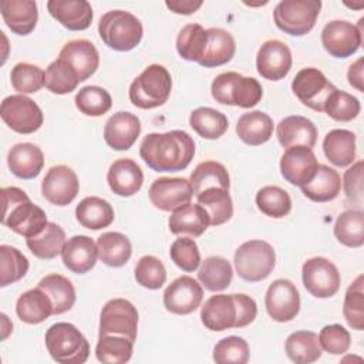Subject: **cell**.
Listing matches in <instances>:
<instances>
[{
  "mask_svg": "<svg viewBox=\"0 0 364 364\" xmlns=\"http://www.w3.org/2000/svg\"><path fill=\"white\" fill-rule=\"evenodd\" d=\"M0 11L6 26L18 36L30 34L38 20L37 3L33 0H3Z\"/></svg>",
  "mask_w": 364,
  "mask_h": 364,
  "instance_id": "83f0119b",
  "label": "cell"
},
{
  "mask_svg": "<svg viewBox=\"0 0 364 364\" xmlns=\"http://www.w3.org/2000/svg\"><path fill=\"white\" fill-rule=\"evenodd\" d=\"M7 165L11 173L20 179H33L38 176L44 166L43 151L31 142H20L10 148Z\"/></svg>",
  "mask_w": 364,
  "mask_h": 364,
  "instance_id": "4316f807",
  "label": "cell"
},
{
  "mask_svg": "<svg viewBox=\"0 0 364 364\" xmlns=\"http://www.w3.org/2000/svg\"><path fill=\"white\" fill-rule=\"evenodd\" d=\"M273 128V119L266 112L250 111L239 117L236 124V134L245 144L257 146L272 138Z\"/></svg>",
  "mask_w": 364,
  "mask_h": 364,
  "instance_id": "1f68e13d",
  "label": "cell"
},
{
  "mask_svg": "<svg viewBox=\"0 0 364 364\" xmlns=\"http://www.w3.org/2000/svg\"><path fill=\"white\" fill-rule=\"evenodd\" d=\"M210 92L216 102L240 108H252L263 97V88L256 78L243 77L235 71L216 75L212 81Z\"/></svg>",
  "mask_w": 364,
  "mask_h": 364,
  "instance_id": "5b68a950",
  "label": "cell"
},
{
  "mask_svg": "<svg viewBox=\"0 0 364 364\" xmlns=\"http://www.w3.org/2000/svg\"><path fill=\"white\" fill-rule=\"evenodd\" d=\"M60 58L67 61L80 75L81 81L90 78L100 65V54L95 46L84 38L68 41L60 51Z\"/></svg>",
  "mask_w": 364,
  "mask_h": 364,
  "instance_id": "d4e9b609",
  "label": "cell"
},
{
  "mask_svg": "<svg viewBox=\"0 0 364 364\" xmlns=\"http://www.w3.org/2000/svg\"><path fill=\"white\" fill-rule=\"evenodd\" d=\"M210 225L208 212L199 203H186L175 209L168 219V226L173 235L200 236Z\"/></svg>",
  "mask_w": 364,
  "mask_h": 364,
  "instance_id": "f1b7e54d",
  "label": "cell"
},
{
  "mask_svg": "<svg viewBox=\"0 0 364 364\" xmlns=\"http://www.w3.org/2000/svg\"><path fill=\"white\" fill-rule=\"evenodd\" d=\"M189 125L192 129L205 139L220 138L229 127L226 115L210 107H199L191 112Z\"/></svg>",
  "mask_w": 364,
  "mask_h": 364,
  "instance_id": "60d3db41",
  "label": "cell"
},
{
  "mask_svg": "<svg viewBox=\"0 0 364 364\" xmlns=\"http://www.w3.org/2000/svg\"><path fill=\"white\" fill-rule=\"evenodd\" d=\"M193 196L199 195L208 188H230V179L225 165L216 161H205L196 165L189 178Z\"/></svg>",
  "mask_w": 364,
  "mask_h": 364,
  "instance_id": "ab89813d",
  "label": "cell"
},
{
  "mask_svg": "<svg viewBox=\"0 0 364 364\" xmlns=\"http://www.w3.org/2000/svg\"><path fill=\"white\" fill-rule=\"evenodd\" d=\"M237 300V328L246 327L256 318L257 306L256 301L243 293H236Z\"/></svg>",
  "mask_w": 364,
  "mask_h": 364,
  "instance_id": "94428289",
  "label": "cell"
},
{
  "mask_svg": "<svg viewBox=\"0 0 364 364\" xmlns=\"http://www.w3.org/2000/svg\"><path fill=\"white\" fill-rule=\"evenodd\" d=\"M203 289L191 276L176 277L164 291V306L173 314H191L202 303Z\"/></svg>",
  "mask_w": 364,
  "mask_h": 364,
  "instance_id": "e0dca14e",
  "label": "cell"
},
{
  "mask_svg": "<svg viewBox=\"0 0 364 364\" xmlns=\"http://www.w3.org/2000/svg\"><path fill=\"white\" fill-rule=\"evenodd\" d=\"M199 282L210 291H222L229 287L233 279V269L228 259L210 256L205 259L198 272Z\"/></svg>",
  "mask_w": 364,
  "mask_h": 364,
  "instance_id": "b9f144b4",
  "label": "cell"
},
{
  "mask_svg": "<svg viewBox=\"0 0 364 364\" xmlns=\"http://www.w3.org/2000/svg\"><path fill=\"white\" fill-rule=\"evenodd\" d=\"M98 34L109 48L115 51H129L141 43L144 28L139 18L132 13L111 10L100 18Z\"/></svg>",
  "mask_w": 364,
  "mask_h": 364,
  "instance_id": "8992f818",
  "label": "cell"
},
{
  "mask_svg": "<svg viewBox=\"0 0 364 364\" xmlns=\"http://www.w3.org/2000/svg\"><path fill=\"white\" fill-rule=\"evenodd\" d=\"M165 6L176 14L189 16L193 14L202 6V0H168L165 1Z\"/></svg>",
  "mask_w": 364,
  "mask_h": 364,
  "instance_id": "6125c7cd",
  "label": "cell"
},
{
  "mask_svg": "<svg viewBox=\"0 0 364 364\" xmlns=\"http://www.w3.org/2000/svg\"><path fill=\"white\" fill-rule=\"evenodd\" d=\"M284 351L286 355L296 364L314 363L323 354L318 336L307 330H299L291 333L284 343Z\"/></svg>",
  "mask_w": 364,
  "mask_h": 364,
  "instance_id": "d590c367",
  "label": "cell"
},
{
  "mask_svg": "<svg viewBox=\"0 0 364 364\" xmlns=\"http://www.w3.org/2000/svg\"><path fill=\"white\" fill-rule=\"evenodd\" d=\"M149 200L151 203L164 212H173L191 202L193 191L191 182L185 178H168L161 176L152 182L149 186Z\"/></svg>",
  "mask_w": 364,
  "mask_h": 364,
  "instance_id": "9a60e30c",
  "label": "cell"
},
{
  "mask_svg": "<svg viewBox=\"0 0 364 364\" xmlns=\"http://www.w3.org/2000/svg\"><path fill=\"white\" fill-rule=\"evenodd\" d=\"M107 182L115 195L129 198L142 188L144 172L134 159L119 158L111 164Z\"/></svg>",
  "mask_w": 364,
  "mask_h": 364,
  "instance_id": "7402d4cb",
  "label": "cell"
},
{
  "mask_svg": "<svg viewBox=\"0 0 364 364\" xmlns=\"http://www.w3.org/2000/svg\"><path fill=\"white\" fill-rule=\"evenodd\" d=\"M47 10L71 31L87 30L92 21V7L87 0H50Z\"/></svg>",
  "mask_w": 364,
  "mask_h": 364,
  "instance_id": "cb8c5ba5",
  "label": "cell"
},
{
  "mask_svg": "<svg viewBox=\"0 0 364 364\" xmlns=\"http://www.w3.org/2000/svg\"><path fill=\"white\" fill-rule=\"evenodd\" d=\"M291 90L303 105L317 112H324V105L336 87L318 68L306 67L293 78Z\"/></svg>",
  "mask_w": 364,
  "mask_h": 364,
  "instance_id": "7c38bea8",
  "label": "cell"
},
{
  "mask_svg": "<svg viewBox=\"0 0 364 364\" xmlns=\"http://www.w3.org/2000/svg\"><path fill=\"white\" fill-rule=\"evenodd\" d=\"M142 161L155 172L183 171L195 155L193 138L181 129L148 134L141 146Z\"/></svg>",
  "mask_w": 364,
  "mask_h": 364,
  "instance_id": "6da1fadb",
  "label": "cell"
},
{
  "mask_svg": "<svg viewBox=\"0 0 364 364\" xmlns=\"http://www.w3.org/2000/svg\"><path fill=\"white\" fill-rule=\"evenodd\" d=\"M134 351V341L122 336H98L95 355L105 364H124L129 361Z\"/></svg>",
  "mask_w": 364,
  "mask_h": 364,
  "instance_id": "7dc6e473",
  "label": "cell"
},
{
  "mask_svg": "<svg viewBox=\"0 0 364 364\" xmlns=\"http://www.w3.org/2000/svg\"><path fill=\"white\" fill-rule=\"evenodd\" d=\"M276 135L283 148L296 145L313 148L317 141V128L306 117L289 115L277 124Z\"/></svg>",
  "mask_w": 364,
  "mask_h": 364,
  "instance_id": "484cf974",
  "label": "cell"
},
{
  "mask_svg": "<svg viewBox=\"0 0 364 364\" xmlns=\"http://www.w3.org/2000/svg\"><path fill=\"white\" fill-rule=\"evenodd\" d=\"M1 223L26 239L40 235L47 226L46 212L34 205L28 195L17 186L1 188Z\"/></svg>",
  "mask_w": 364,
  "mask_h": 364,
  "instance_id": "7a4b0ae2",
  "label": "cell"
},
{
  "mask_svg": "<svg viewBox=\"0 0 364 364\" xmlns=\"http://www.w3.org/2000/svg\"><path fill=\"white\" fill-rule=\"evenodd\" d=\"M134 273L136 283L149 290H158L166 282V270L164 263L152 255L142 256L138 260Z\"/></svg>",
  "mask_w": 364,
  "mask_h": 364,
  "instance_id": "11a10c76",
  "label": "cell"
},
{
  "mask_svg": "<svg viewBox=\"0 0 364 364\" xmlns=\"http://www.w3.org/2000/svg\"><path fill=\"white\" fill-rule=\"evenodd\" d=\"M318 162L311 148L296 145L286 148L280 158L282 176L294 186L310 182L317 171Z\"/></svg>",
  "mask_w": 364,
  "mask_h": 364,
  "instance_id": "ac0fdd59",
  "label": "cell"
},
{
  "mask_svg": "<svg viewBox=\"0 0 364 364\" xmlns=\"http://www.w3.org/2000/svg\"><path fill=\"white\" fill-rule=\"evenodd\" d=\"M301 279L306 290L317 299H328L340 289V273L328 259L316 256L304 262Z\"/></svg>",
  "mask_w": 364,
  "mask_h": 364,
  "instance_id": "4fadbf2b",
  "label": "cell"
},
{
  "mask_svg": "<svg viewBox=\"0 0 364 364\" xmlns=\"http://www.w3.org/2000/svg\"><path fill=\"white\" fill-rule=\"evenodd\" d=\"M38 287L50 296L55 316L68 311L75 303V289L71 280L61 274L51 273L44 276L40 280Z\"/></svg>",
  "mask_w": 364,
  "mask_h": 364,
  "instance_id": "7bdbcfd3",
  "label": "cell"
},
{
  "mask_svg": "<svg viewBox=\"0 0 364 364\" xmlns=\"http://www.w3.org/2000/svg\"><path fill=\"white\" fill-rule=\"evenodd\" d=\"M300 188L304 196L313 202H330L340 193L341 178L336 169L318 164L313 179Z\"/></svg>",
  "mask_w": 364,
  "mask_h": 364,
  "instance_id": "836d02e7",
  "label": "cell"
},
{
  "mask_svg": "<svg viewBox=\"0 0 364 364\" xmlns=\"http://www.w3.org/2000/svg\"><path fill=\"white\" fill-rule=\"evenodd\" d=\"M46 347L51 358L61 364H84L90 355V344L71 323H55L46 331Z\"/></svg>",
  "mask_w": 364,
  "mask_h": 364,
  "instance_id": "3957f363",
  "label": "cell"
},
{
  "mask_svg": "<svg viewBox=\"0 0 364 364\" xmlns=\"http://www.w3.org/2000/svg\"><path fill=\"white\" fill-rule=\"evenodd\" d=\"M363 21L355 26L347 20L328 21L321 30L324 50L336 58H347L357 53L363 43Z\"/></svg>",
  "mask_w": 364,
  "mask_h": 364,
  "instance_id": "8fae6325",
  "label": "cell"
},
{
  "mask_svg": "<svg viewBox=\"0 0 364 364\" xmlns=\"http://www.w3.org/2000/svg\"><path fill=\"white\" fill-rule=\"evenodd\" d=\"M75 218L82 228L100 230L114 222V209L100 196H87L77 205Z\"/></svg>",
  "mask_w": 364,
  "mask_h": 364,
  "instance_id": "e575fe53",
  "label": "cell"
},
{
  "mask_svg": "<svg viewBox=\"0 0 364 364\" xmlns=\"http://www.w3.org/2000/svg\"><path fill=\"white\" fill-rule=\"evenodd\" d=\"M320 10V0H282L274 7L273 20L286 34L301 37L314 27Z\"/></svg>",
  "mask_w": 364,
  "mask_h": 364,
  "instance_id": "ba28073f",
  "label": "cell"
},
{
  "mask_svg": "<svg viewBox=\"0 0 364 364\" xmlns=\"http://www.w3.org/2000/svg\"><path fill=\"white\" fill-rule=\"evenodd\" d=\"M208 41L205 53L199 64L206 68H213L229 63L236 51V43L233 36L218 27L208 28Z\"/></svg>",
  "mask_w": 364,
  "mask_h": 364,
  "instance_id": "4dcf8cb0",
  "label": "cell"
},
{
  "mask_svg": "<svg viewBox=\"0 0 364 364\" xmlns=\"http://www.w3.org/2000/svg\"><path fill=\"white\" fill-rule=\"evenodd\" d=\"M208 31L198 23L186 24L176 37V51L186 61L199 63L203 57Z\"/></svg>",
  "mask_w": 364,
  "mask_h": 364,
  "instance_id": "bcb514c9",
  "label": "cell"
},
{
  "mask_svg": "<svg viewBox=\"0 0 364 364\" xmlns=\"http://www.w3.org/2000/svg\"><path fill=\"white\" fill-rule=\"evenodd\" d=\"M326 158L336 166L344 168L355 159V134L348 129H331L323 139Z\"/></svg>",
  "mask_w": 364,
  "mask_h": 364,
  "instance_id": "d6a6232c",
  "label": "cell"
},
{
  "mask_svg": "<svg viewBox=\"0 0 364 364\" xmlns=\"http://www.w3.org/2000/svg\"><path fill=\"white\" fill-rule=\"evenodd\" d=\"M360 109H361L360 101L354 95L346 91H340L337 88L328 97L324 105V112L334 121H340V122H348L357 118V115L360 114Z\"/></svg>",
  "mask_w": 364,
  "mask_h": 364,
  "instance_id": "9f6ffc18",
  "label": "cell"
},
{
  "mask_svg": "<svg viewBox=\"0 0 364 364\" xmlns=\"http://www.w3.org/2000/svg\"><path fill=\"white\" fill-rule=\"evenodd\" d=\"M202 324L210 331L237 328V300L233 294L210 296L200 310Z\"/></svg>",
  "mask_w": 364,
  "mask_h": 364,
  "instance_id": "ffe728a7",
  "label": "cell"
},
{
  "mask_svg": "<svg viewBox=\"0 0 364 364\" xmlns=\"http://www.w3.org/2000/svg\"><path fill=\"white\" fill-rule=\"evenodd\" d=\"M138 331V311L135 306L125 299L108 300L100 314L98 336H122L135 343Z\"/></svg>",
  "mask_w": 364,
  "mask_h": 364,
  "instance_id": "30bf717a",
  "label": "cell"
},
{
  "mask_svg": "<svg viewBox=\"0 0 364 364\" xmlns=\"http://www.w3.org/2000/svg\"><path fill=\"white\" fill-rule=\"evenodd\" d=\"M98 257L109 267L124 266L131 255L132 246L129 239L119 232H105L97 239Z\"/></svg>",
  "mask_w": 364,
  "mask_h": 364,
  "instance_id": "8d00e7d4",
  "label": "cell"
},
{
  "mask_svg": "<svg viewBox=\"0 0 364 364\" xmlns=\"http://www.w3.org/2000/svg\"><path fill=\"white\" fill-rule=\"evenodd\" d=\"M28 272L27 257L10 245L0 246V286L6 287L21 280Z\"/></svg>",
  "mask_w": 364,
  "mask_h": 364,
  "instance_id": "681fc988",
  "label": "cell"
},
{
  "mask_svg": "<svg viewBox=\"0 0 364 364\" xmlns=\"http://www.w3.org/2000/svg\"><path fill=\"white\" fill-rule=\"evenodd\" d=\"M363 71H364V58L360 57L355 63H353L347 71V78H348V82L351 87H354L355 90L358 91H364V75H363Z\"/></svg>",
  "mask_w": 364,
  "mask_h": 364,
  "instance_id": "be15d7a7",
  "label": "cell"
},
{
  "mask_svg": "<svg viewBox=\"0 0 364 364\" xmlns=\"http://www.w3.org/2000/svg\"><path fill=\"white\" fill-rule=\"evenodd\" d=\"M291 51L289 46L280 40L264 41L256 55L257 73L270 81L284 78L291 68Z\"/></svg>",
  "mask_w": 364,
  "mask_h": 364,
  "instance_id": "d6986e66",
  "label": "cell"
},
{
  "mask_svg": "<svg viewBox=\"0 0 364 364\" xmlns=\"http://www.w3.org/2000/svg\"><path fill=\"white\" fill-rule=\"evenodd\" d=\"M264 306L269 316L277 323L293 320L300 311V294L296 286L287 279L274 280L264 296Z\"/></svg>",
  "mask_w": 364,
  "mask_h": 364,
  "instance_id": "5bb4252c",
  "label": "cell"
},
{
  "mask_svg": "<svg viewBox=\"0 0 364 364\" xmlns=\"http://www.w3.org/2000/svg\"><path fill=\"white\" fill-rule=\"evenodd\" d=\"M196 200L208 212L212 226L223 225L233 216V202L229 189L208 188L196 195Z\"/></svg>",
  "mask_w": 364,
  "mask_h": 364,
  "instance_id": "74e56055",
  "label": "cell"
},
{
  "mask_svg": "<svg viewBox=\"0 0 364 364\" xmlns=\"http://www.w3.org/2000/svg\"><path fill=\"white\" fill-rule=\"evenodd\" d=\"M74 101L78 111L88 117H101L112 107V98L109 92L98 85L82 87L77 92Z\"/></svg>",
  "mask_w": 364,
  "mask_h": 364,
  "instance_id": "f907efd6",
  "label": "cell"
},
{
  "mask_svg": "<svg viewBox=\"0 0 364 364\" xmlns=\"http://www.w3.org/2000/svg\"><path fill=\"white\" fill-rule=\"evenodd\" d=\"M141 134L139 118L128 111H118L108 118L104 127V139L115 151L129 149Z\"/></svg>",
  "mask_w": 364,
  "mask_h": 364,
  "instance_id": "44dd1931",
  "label": "cell"
},
{
  "mask_svg": "<svg viewBox=\"0 0 364 364\" xmlns=\"http://www.w3.org/2000/svg\"><path fill=\"white\" fill-rule=\"evenodd\" d=\"M172 90L169 71L161 64L148 65L129 85V101L141 109L164 105Z\"/></svg>",
  "mask_w": 364,
  "mask_h": 364,
  "instance_id": "277c9868",
  "label": "cell"
},
{
  "mask_svg": "<svg viewBox=\"0 0 364 364\" xmlns=\"http://www.w3.org/2000/svg\"><path fill=\"white\" fill-rule=\"evenodd\" d=\"M343 188L348 200L361 203L363 200V161H357L343 176Z\"/></svg>",
  "mask_w": 364,
  "mask_h": 364,
  "instance_id": "91938a15",
  "label": "cell"
},
{
  "mask_svg": "<svg viewBox=\"0 0 364 364\" xmlns=\"http://www.w3.org/2000/svg\"><path fill=\"white\" fill-rule=\"evenodd\" d=\"M0 115L4 124L18 134H33L44 121L40 107L24 94L6 97L0 105Z\"/></svg>",
  "mask_w": 364,
  "mask_h": 364,
  "instance_id": "9c48e42d",
  "label": "cell"
},
{
  "mask_svg": "<svg viewBox=\"0 0 364 364\" xmlns=\"http://www.w3.org/2000/svg\"><path fill=\"white\" fill-rule=\"evenodd\" d=\"M169 256L172 262L183 272H193L200 264V253L196 242L192 237H178L171 245Z\"/></svg>",
  "mask_w": 364,
  "mask_h": 364,
  "instance_id": "6f0895ef",
  "label": "cell"
},
{
  "mask_svg": "<svg viewBox=\"0 0 364 364\" xmlns=\"http://www.w3.org/2000/svg\"><path fill=\"white\" fill-rule=\"evenodd\" d=\"M81 80L77 71L60 57L50 63V65L46 70L44 85L53 94H70L77 88Z\"/></svg>",
  "mask_w": 364,
  "mask_h": 364,
  "instance_id": "f6af8a7d",
  "label": "cell"
},
{
  "mask_svg": "<svg viewBox=\"0 0 364 364\" xmlns=\"http://www.w3.org/2000/svg\"><path fill=\"white\" fill-rule=\"evenodd\" d=\"M256 205L262 213L274 219H282L291 210L290 195L274 185H267L259 189L256 193Z\"/></svg>",
  "mask_w": 364,
  "mask_h": 364,
  "instance_id": "c3c4849f",
  "label": "cell"
},
{
  "mask_svg": "<svg viewBox=\"0 0 364 364\" xmlns=\"http://www.w3.org/2000/svg\"><path fill=\"white\" fill-rule=\"evenodd\" d=\"M26 245L36 257L50 260L61 253L65 245V232L57 223L48 222L44 230L37 236L28 237Z\"/></svg>",
  "mask_w": 364,
  "mask_h": 364,
  "instance_id": "f35d334b",
  "label": "cell"
},
{
  "mask_svg": "<svg viewBox=\"0 0 364 364\" xmlns=\"http://www.w3.org/2000/svg\"><path fill=\"white\" fill-rule=\"evenodd\" d=\"M249 355V344L239 336L225 337L213 347V361L218 364H246Z\"/></svg>",
  "mask_w": 364,
  "mask_h": 364,
  "instance_id": "f5cc1de1",
  "label": "cell"
},
{
  "mask_svg": "<svg viewBox=\"0 0 364 364\" xmlns=\"http://www.w3.org/2000/svg\"><path fill=\"white\" fill-rule=\"evenodd\" d=\"M61 259L64 266L77 274L90 272L98 259L97 243L85 235H75L65 240L61 250Z\"/></svg>",
  "mask_w": 364,
  "mask_h": 364,
  "instance_id": "603a6c76",
  "label": "cell"
},
{
  "mask_svg": "<svg viewBox=\"0 0 364 364\" xmlns=\"http://www.w3.org/2000/svg\"><path fill=\"white\" fill-rule=\"evenodd\" d=\"M346 6H348V7H363L364 4H363V3H360V4H347V3H346Z\"/></svg>",
  "mask_w": 364,
  "mask_h": 364,
  "instance_id": "e7e4bbea",
  "label": "cell"
},
{
  "mask_svg": "<svg viewBox=\"0 0 364 364\" xmlns=\"http://www.w3.org/2000/svg\"><path fill=\"white\" fill-rule=\"evenodd\" d=\"M78 189L80 182L77 173L67 165L51 166L41 182L43 196L55 206H67L71 203Z\"/></svg>",
  "mask_w": 364,
  "mask_h": 364,
  "instance_id": "2e32d148",
  "label": "cell"
},
{
  "mask_svg": "<svg viewBox=\"0 0 364 364\" xmlns=\"http://www.w3.org/2000/svg\"><path fill=\"white\" fill-rule=\"evenodd\" d=\"M363 274H360L347 289L343 304V314L353 330L364 328V290Z\"/></svg>",
  "mask_w": 364,
  "mask_h": 364,
  "instance_id": "816d5d0a",
  "label": "cell"
},
{
  "mask_svg": "<svg viewBox=\"0 0 364 364\" xmlns=\"http://www.w3.org/2000/svg\"><path fill=\"white\" fill-rule=\"evenodd\" d=\"M16 313L27 324H40L54 314V306L50 296L37 286L24 291L17 299Z\"/></svg>",
  "mask_w": 364,
  "mask_h": 364,
  "instance_id": "f546056e",
  "label": "cell"
},
{
  "mask_svg": "<svg viewBox=\"0 0 364 364\" xmlns=\"http://www.w3.org/2000/svg\"><path fill=\"white\" fill-rule=\"evenodd\" d=\"M318 341L326 353L340 355L350 348L351 336L341 324H328L320 330Z\"/></svg>",
  "mask_w": 364,
  "mask_h": 364,
  "instance_id": "680465c9",
  "label": "cell"
},
{
  "mask_svg": "<svg viewBox=\"0 0 364 364\" xmlns=\"http://www.w3.org/2000/svg\"><path fill=\"white\" fill-rule=\"evenodd\" d=\"M235 269L246 282H260L266 279L276 266V253L270 243L264 240H249L242 243L235 252Z\"/></svg>",
  "mask_w": 364,
  "mask_h": 364,
  "instance_id": "52a82bcc",
  "label": "cell"
},
{
  "mask_svg": "<svg viewBox=\"0 0 364 364\" xmlns=\"http://www.w3.org/2000/svg\"><path fill=\"white\" fill-rule=\"evenodd\" d=\"M44 77L46 73L38 65L30 63H18L10 73L11 87L18 94L37 92L44 85Z\"/></svg>",
  "mask_w": 364,
  "mask_h": 364,
  "instance_id": "db71d44e",
  "label": "cell"
},
{
  "mask_svg": "<svg viewBox=\"0 0 364 364\" xmlns=\"http://www.w3.org/2000/svg\"><path fill=\"white\" fill-rule=\"evenodd\" d=\"M336 239L347 247L364 245V213L361 209H350L340 213L334 223Z\"/></svg>",
  "mask_w": 364,
  "mask_h": 364,
  "instance_id": "ee69618b",
  "label": "cell"
}]
</instances>
